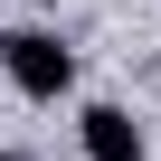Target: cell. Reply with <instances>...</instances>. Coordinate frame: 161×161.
Returning <instances> with one entry per match:
<instances>
[{
  "label": "cell",
  "instance_id": "1",
  "mask_svg": "<svg viewBox=\"0 0 161 161\" xmlns=\"http://www.w3.org/2000/svg\"><path fill=\"white\" fill-rule=\"evenodd\" d=\"M0 76H10L29 104H57V95L76 86V47L47 38V29H0Z\"/></svg>",
  "mask_w": 161,
  "mask_h": 161
},
{
  "label": "cell",
  "instance_id": "2",
  "mask_svg": "<svg viewBox=\"0 0 161 161\" xmlns=\"http://www.w3.org/2000/svg\"><path fill=\"white\" fill-rule=\"evenodd\" d=\"M76 142H86V161H142V123L123 104H86L76 114Z\"/></svg>",
  "mask_w": 161,
  "mask_h": 161
},
{
  "label": "cell",
  "instance_id": "3",
  "mask_svg": "<svg viewBox=\"0 0 161 161\" xmlns=\"http://www.w3.org/2000/svg\"><path fill=\"white\" fill-rule=\"evenodd\" d=\"M0 161H29V152H0Z\"/></svg>",
  "mask_w": 161,
  "mask_h": 161
}]
</instances>
